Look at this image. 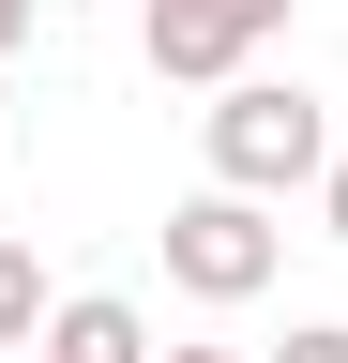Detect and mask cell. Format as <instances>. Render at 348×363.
Here are the masks:
<instances>
[{"label":"cell","instance_id":"cell-1","mask_svg":"<svg viewBox=\"0 0 348 363\" xmlns=\"http://www.w3.org/2000/svg\"><path fill=\"white\" fill-rule=\"evenodd\" d=\"M212 182H242V197H288V182H318L333 167V121H318V91H303V76H228V91H212Z\"/></svg>","mask_w":348,"mask_h":363},{"label":"cell","instance_id":"cell-2","mask_svg":"<svg viewBox=\"0 0 348 363\" xmlns=\"http://www.w3.org/2000/svg\"><path fill=\"white\" fill-rule=\"evenodd\" d=\"M273 257H288V227H273V197H242V182H212V197L167 212V288L182 303H257Z\"/></svg>","mask_w":348,"mask_h":363},{"label":"cell","instance_id":"cell-3","mask_svg":"<svg viewBox=\"0 0 348 363\" xmlns=\"http://www.w3.org/2000/svg\"><path fill=\"white\" fill-rule=\"evenodd\" d=\"M273 30H288V0H152V16H137L152 76H182V91H228Z\"/></svg>","mask_w":348,"mask_h":363},{"label":"cell","instance_id":"cell-4","mask_svg":"<svg viewBox=\"0 0 348 363\" xmlns=\"http://www.w3.org/2000/svg\"><path fill=\"white\" fill-rule=\"evenodd\" d=\"M46 363H152V318L121 288H76V303H46Z\"/></svg>","mask_w":348,"mask_h":363},{"label":"cell","instance_id":"cell-5","mask_svg":"<svg viewBox=\"0 0 348 363\" xmlns=\"http://www.w3.org/2000/svg\"><path fill=\"white\" fill-rule=\"evenodd\" d=\"M0 348H46V257L0 227Z\"/></svg>","mask_w":348,"mask_h":363},{"label":"cell","instance_id":"cell-6","mask_svg":"<svg viewBox=\"0 0 348 363\" xmlns=\"http://www.w3.org/2000/svg\"><path fill=\"white\" fill-rule=\"evenodd\" d=\"M273 363H348V318H303V333H288Z\"/></svg>","mask_w":348,"mask_h":363},{"label":"cell","instance_id":"cell-7","mask_svg":"<svg viewBox=\"0 0 348 363\" xmlns=\"http://www.w3.org/2000/svg\"><path fill=\"white\" fill-rule=\"evenodd\" d=\"M318 227H333V242H348V152L318 167Z\"/></svg>","mask_w":348,"mask_h":363},{"label":"cell","instance_id":"cell-8","mask_svg":"<svg viewBox=\"0 0 348 363\" xmlns=\"http://www.w3.org/2000/svg\"><path fill=\"white\" fill-rule=\"evenodd\" d=\"M30 16H46V0H0V61H16V45H30Z\"/></svg>","mask_w":348,"mask_h":363},{"label":"cell","instance_id":"cell-9","mask_svg":"<svg viewBox=\"0 0 348 363\" xmlns=\"http://www.w3.org/2000/svg\"><path fill=\"white\" fill-rule=\"evenodd\" d=\"M152 363H228V348H152Z\"/></svg>","mask_w":348,"mask_h":363},{"label":"cell","instance_id":"cell-10","mask_svg":"<svg viewBox=\"0 0 348 363\" xmlns=\"http://www.w3.org/2000/svg\"><path fill=\"white\" fill-rule=\"evenodd\" d=\"M0 121H16V91H0Z\"/></svg>","mask_w":348,"mask_h":363},{"label":"cell","instance_id":"cell-11","mask_svg":"<svg viewBox=\"0 0 348 363\" xmlns=\"http://www.w3.org/2000/svg\"><path fill=\"white\" fill-rule=\"evenodd\" d=\"M0 363H16V348H0Z\"/></svg>","mask_w":348,"mask_h":363}]
</instances>
